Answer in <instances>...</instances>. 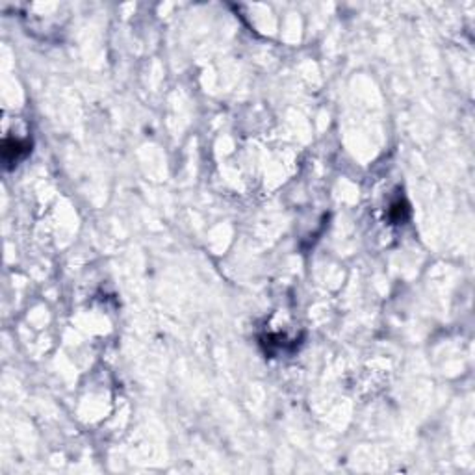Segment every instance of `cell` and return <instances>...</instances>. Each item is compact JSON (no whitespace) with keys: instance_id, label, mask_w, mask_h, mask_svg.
I'll return each instance as SVG.
<instances>
[{"instance_id":"obj_1","label":"cell","mask_w":475,"mask_h":475,"mask_svg":"<svg viewBox=\"0 0 475 475\" xmlns=\"http://www.w3.org/2000/svg\"><path fill=\"white\" fill-rule=\"evenodd\" d=\"M30 151H32V142H28V139H6L4 147H2V158H4L6 167L23 160Z\"/></svg>"}]
</instances>
